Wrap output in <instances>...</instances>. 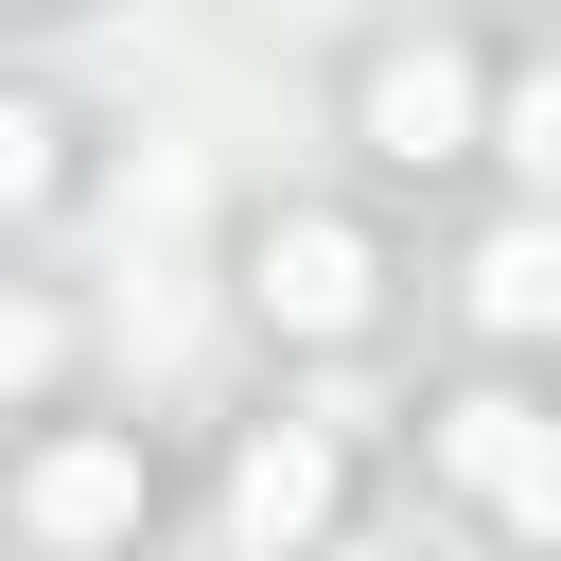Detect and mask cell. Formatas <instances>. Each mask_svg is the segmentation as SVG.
Returning <instances> with one entry per match:
<instances>
[{"label": "cell", "mask_w": 561, "mask_h": 561, "mask_svg": "<svg viewBox=\"0 0 561 561\" xmlns=\"http://www.w3.org/2000/svg\"><path fill=\"white\" fill-rule=\"evenodd\" d=\"M245 298H263V333H298V351H333V333H368V298H386V263H368V228H333V210H280V228L245 245Z\"/></svg>", "instance_id": "1"}, {"label": "cell", "mask_w": 561, "mask_h": 561, "mask_svg": "<svg viewBox=\"0 0 561 561\" xmlns=\"http://www.w3.org/2000/svg\"><path fill=\"white\" fill-rule=\"evenodd\" d=\"M438 456H456V491H491V526L561 543V421H543V403L473 386V403H438Z\"/></svg>", "instance_id": "2"}, {"label": "cell", "mask_w": 561, "mask_h": 561, "mask_svg": "<svg viewBox=\"0 0 561 561\" xmlns=\"http://www.w3.org/2000/svg\"><path fill=\"white\" fill-rule=\"evenodd\" d=\"M140 508H158V473H140L123 438H53V456L18 473V526H35V543H123Z\"/></svg>", "instance_id": "3"}, {"label": "cell", "mask_w": 561, "mask_h": 561, "mask_svg": "<svg viewBox=\"0 0 561 561\" xmlns=\"http://www.w3.org/2000/svg\"><path fill=\"white\" fill-rule=\"evenodd\" d=\"M368 158H403V175L473 158V70H456V53H386V70H368Z\"/></svg>", "instance_id": "4"}, {"label": "cell", "mask_w": 561, "mask_h": 561, "mask_svg": "<svg viewBox=\"0 0 561 561\" xmlns=\"http://www.w3.org/2000/svg\"><path fill=\"white\" fill-rule=\"evenodd\" d=\"M316 526H333V438L263 421V438L228 456V543H316Z\"/></svg>", "instance_id": "5"}, {"label": "cell", "mask_w": 561, "mask_h": 561, "mask_svg": "<svg viewBox=\"0 0 561 561\" xmlns=\"http://www.w3.org/2000/svg\"><path fill=\"white\" fill-rule=\"evenodd\" d=\"M473 316L491 333H561V228H491L473 245Z\"/></svg>", "instance_id": "6"}, {"label": "cell", "mask_w": 561, "mask_h": 561, "mask_svg": "<svg viewBox=\"0 0 561 561\" xmlns=\"http://www.w3.org/2000/svg\"><path fill=\"white\" fill-rule=\"evenodd\" d=\"M53 175H70V123H53V105H18V88H0V210H35V193H53Z\"/></svg>", "instance_id": "7"}, {"label": "cell", "mask_w": 561, "mask_h": 561, "mask_svg": "<svg viewBox=\"0 0 561 561\" xmlns=\"http://www.w3.org/2000/svg\"><path fill=\"white\" fill-rule=\"evenodd\" d=\"M508 158H526V175H561V70H543V88H508Z\"/></svg>", "instance_id": "8"}, {"label": "cell", "mask_w": 561, "mask_h": 561, "mask_svg": "<svg viewBox=\"0 0 561 561\" xmlns=\"http://www.w3.org/2000/svg\"><path fill=\"white\" fill-rule=\"evenodd\" d=\"M53 368V316H0V386H35Z\"/></svg>", "instance_id": "9"}]
</instances>
